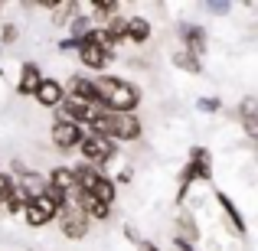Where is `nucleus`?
<instances>
[{
	"instance_id": "obj_27",
	"label": "nucleus",
	"mask_w": 258,
	"mask_h": 251,
	"mask_svg": "<svg viewBox=\"0 0 258 251\" xmlns=\"http://www.w3.org/2000/svg\"><path fill=\"white\" fill-rule=\"evenodd\" d=\"M138 251H160L154 241H138Z\"/></svg>"
},
{
	"instance_id": "obj_21",
	"label": "nucleus",
	"mask_w": 258,
	"mask_h": 251,
	"mask_svg": "<svg viewBox=\"0 0 258 251\" xmlns=\"http://www.w3.org/2000/svg\"><path fill=\"white\" fill-rule=\"evenodd\" d=\"M239 114H242V127H245V134L248 137H258V114H255V101L252 98H245L242 101V108H239Z\"/></svg>"
},
{
	"instance_id": "obj_13",
	"label": "nucleus",
	"mask_w": 258,
	"mask_h": 251,
	"mask_svg": "<svg viewBox=\"0 0 258 251\" xmlns=\"http://www.w3.org/2000/svg\"><path fill=\"white\" fill-rule=\"evenodd\" d=\"M39 82H43V72H39L36 62H23V65H20V82H17L20 95H30V98H33V92L39 88Z\"/></svg>"
},
{
	"instance_id": "obj_2",
	"label": "nucleus",
	"mask_w": 258,
	"mask_h": 251,
	"mask_svg": "<svg viewBox=\"0 0 258 251\" xmlns=\"http://www.w3.org/2000/svg\"><path fill=\"white\" fill-rule=\"evenodd\" d=\"M92 134H101L108 140H141L144 127H141L138 114H114V111H105L98 121L92 124Z\"/></svg>"
},
{
	"instance_id": "obj_10",
	"label": "nucleus",
	"mask_w": 258,
	"mask_h": 251,
	"mask_svg": "<svg viewBox=\"0 0 258 251\" xmlns=\"http://www.w3.org/2000/svg\"><path fill=\"white\" fill-rule=\"evenodd\" d=\"M33 98H36L39 108H59V101L66 98L62 82H56V78H46V75H43V82H39V88L33 92Z\"/></svg>"
},
{
	"instance_id": "obj_9",
	"label": "nucleus",
	"mask_w": 258,
	"mask_h": 251,
	"mask_svg": "<svg viewBox=\"0 0 258 251\" xmlns=\"http://www.w3.org/2000/svg\"><path fill=\"white\" fill-rule=\"evenodd\" d=\"M186 166H189V173H193V183H209L213 180V153H209L206 147H193Z\"/></svg>"
},
{
	"instance_id": "obj_6",
	"label": "nucleus",
	"mask_w": 258,
	"mask_h": 251,
	"mask_svg": "<svg viewBox=\"0 0 258 251\" xmlns=\"http://www.w3.org/2000/svg\"><path fill=\"white\" fill-rule=\"evenodd\" d=\"M82 137H85L82 127L69 124V121H62V118L49 127V140H52V147H59V150H76V147L82 144Z\"/></svg>"
},
{
	"instance_id": "obj_4",
	"label": "nucleus",
	"mask_w": 258,
	"mask_h": 251,
	"mask_svg": "<svg viewBox=\"0 0 258 251\" xmlns=\"http://www.w3.org/2000/svg\"><path fill=\"white\" fill-rule=\"evenodd\" d=\"M79 150H82L85 163H92V166L101 170L105 163H111V160H114V153H118V144H114V140H108V137H101V134L85 131V137H82V144H79Z\"/></svg>"
},
{
	"instance_id": "obj_14",
	"label": "nucleus",
	"mask_w": 258,
	"mask_h": 251,
	"mask_svg": "<svg viewBox=\"0 0 258 251\" xmlns=\"http://www.w3.org/2000/svg\"><path fill=\"white\" fill-rule=\"evenodd\" d=\"M82 7L76 0H59V4H49V17H52V26H69L72 20L79 17Z\"/></svg>"
},
{
	"instance_id": "obj_23",
	"label": "nucleus",
	"mask_w": 258,
	"mask_h": 251,
	"mask_svg": "<svg viewBox=\"0 0 258 251\" xmlns=\"http://www.w3.org/2000/svg\"><path fill=\"white\" fill-rule=\"evenodd\" d=\"M196 108H200L203 114H216L222 108V101L219 98H200V101H196Z\"/></svg>"
},
{
	"instance_id": "obj_15",
	"label": "nucleus",
	"mask_w": 258,
	"mask_h": 251,
	"mask_svg": "<svg viewBox=\"0 0 258 251\" xmlns=\"http://www.w3.org/2000/svg\"><path fill=\"white\" fill-rule=\"evenodd\" d=\"M151 20L147 17H127V30H124V39L127 43H147L151 39Z\"/></svg>"
},
{
	"instance_id": "obj_22",
	"label": "nucleus",
	"mask_w": 258,
	"mask_h": 251,
	"mask_svg": "<svg viewBox=\"0 0 258 251\" xmlns=\"http://www.w3.org/2000/svg\"><path fill=\"white\" fill-rule=\"evenodd\" d=\"M173 65H176V69H183V72H189V75H200V72H203V62H200V59L189 56V52H183V49L173 52Z\"/></svg>"
},
{
	"instance_id": "obj_19",
	"label": "nucleus",
	"mask_w": 258,
	"mask_h": 251,
	"mask_svg": "<svg viewBox=\"0 0 258 251\" xmlns=\"http://www.w3.org/2000/svg\"><path fill=\"white\" fill-rule=\"evenodd\" d=\"M196 238H200V228H196V222L189 219V212H180V215H176V241H183V245H193Z\"/></svg>"
},
{
	"instance_id": "obj_20",
	"label": "nucleus",
	"mask_w": 258,
	"mask_h": 251,
	"mask_svg": "<svg viewBox=\"0 0 258 251\" xmlns=\"http://www.w3.org/2000/svg\"><path fill=\"white\" fill-rule=\"evenodd\" d=\"M26 199H30V196H26L23 189L17 186V180H13V189L4 196V206H0V209H4V212H10V215H23V206H26Z\"/></svg>"
},
{
	"instance_id": "obj_3",
	"label": "nucleus",
	"mask_w": 258,
	"mask_h": 251,
	"mask_svg": "<svg viewBox=\"0 0 258 251\" xmlns=\"http://www.w3.org/2000/svg\"><path fill=\"white\" fill-rule=\"evenodd\" d=\"M59 232H62V238L69 241H82L88 235V215L82 212V206H79L76 199H66L62 206H59Z\"/></svg>"
},
{
	"instance_id": "obj_12",
	"label": "nucleus",
	"mask_w": 258,
	"mask_h": 251,
	"mask_svg": "<svg viewBox=\"0 0 258 251\" xmlns=\"http://www.w3.org/2000/svg\"><path fill=\"white\" fill-rule=\"evenodd\" d=\"M62 92H69V98H79V101H98V95H95V82L85 75H72L69 82L62 85Z\"/></svg>"
},
{
	"instance_id": "obj_8",
	"label": "nucleus",
	"mask_w": 258,
	"mask_h": 251,
	"mask_svg": "<svg viewBox=\"0 0 258 251\" xmlns=\"http://www.w3.org/2000/svg\"><path fill=\"white\" fill-rule=\"evenodd\" d=\"M180 39H183V52H189V56H196V59H200L203 52H206V46H209V36H206V30H203L200 23H183L180 26Z\"/></svg>"
},
{
	"instance_id": "obj_26",
	"label": "nucleus",
	"mask_w": 258,
	"mask_h": 251,
	"mask_svg": "<svg viewBox=\"0 0 258 251\" xmlns=\"http://www.w3.org/2000/svg\"><path fill=\"white\" fill-rule=\"evenodd\" d=\"M131 176H134V170H131V166H121V173L114 176L111 183H131Z\"/></svg>"
},
{
	"instance_id": "obj_29",
	"label": "nucleus",
	"mask_w": 258,
	"mask_h": 251,
	"mask_svg": "<svg viewBox=\"0 0 258 251\" xmlns=\"http://www.w3.org/2000/svg\"><path fill=\"white\" fill-rule=\"evenodd\" d=\"M173 251H193V248H189V245H183V241H176V238H173Z\"/></svg>"
},
{
	"instance_id": "obj_7",
	"label": "nucleus",
	"mask_w": 258,
	"mask_h": 251,
	"mask_svg": "<svg viewBox=\"0 0 258 251\" xmlns=\"http://www.w3.org/2000/svg\"><path fill=\"white\" fill-rule=\"evenodd\" d=\"M76 52H79V62L92 72H105L114 59V52L101 49V46H92V43H76Z\"/></svg>"
},
{
	"instance_id": "obj_1",
	"label": "nucleus",
	"mask_w": 258,
	"mask_h": 251,
	"mask_svg": "<svg viewBox=\"0 0 258 251\" xmlns=\"http://www.w3.org/2000/svg\"><path fill=\"white\" fill-rule=\"evenodd\" d=\"M95 82V95H98V105L105 111H114V114H134L141 95L127 78H118V75H98L92 78Z\"/></svg>"
},
{
	"instance_id": "obj_24",
	"label": "nucleus",
	"mask_w": 258,
	"mask_h": 251,
	"mask_svg": "<svg viewBox=\"0 0 258 251\" xmlns=\"http://www.w3.org/2000/svg\"><path fill=\"white\" fill-rule=\"evenodd\" d=\"M13 189V176H7V173H0V206H4V196Z\"/></svg>"
},
{
	"instance_id": "obj_11",
	"label": "nucleus",
	"mask_w": 258,
	"mask_h": 251,
	"mask_svg": "<svg viewBox=\"0 0 258 251\" xmlns=\"http://www.w3.org/2000/svg\"><path fill=\"white\" fill-rule=\"evenodd\" d=\"M46 186L56 189V193H62L66 199H72V196H76V176H72V166H52L49 176H46Z\"/></svg>"
},
{
	"instance_id": "obj_16",
	"label": "nucleus",
	"mask_w": 258,
	"mask_h": 251,
	"mask_svg": "<svg viewBox=\"0 0 258 251\" xmlns=\"http://www.w3.org/2000/svg\"><path fill=\"white\" fill-rule=\"evenodd\" d=\"M216 199H219V206H222V212H226V222L232 225V235H245V222H242V215H239V209H235V202L229 199V193H216Z\"/></svg>"
},
{
	"instance_id": "obj_18",
	"label": "nucleus",
	"mask_w": 258,
	"mask_h": 251,
	"mask_svg": "<svg viewBox=\"0 0 258 251\" xmlns=\"http://www.w3.org/2000/svg\"><path fill=\"white\" fill-rule=\"evenodd\" d=\"M85 196H92V199H95V202H101V206H114V183H111V176L101 173V176H98V183H95V186L88 189Z\"/></svg>"
},
{
	"instance_id": "obj_25",
	"label": "nucleus",
	"mask_w": 258,
	"mask_h": 251,
	"mask_svg": "<svg viewBox=\"0 0 258 251\" xmlns=\"http://www.w3.org/2000/svg\"><path fill=\"white\" fill-rule=\"evenodd\" d=\"M17 36H20V30H17L13 23H7V26H4V43H13Z\"/></svg>"
},
{
	"instance_id": "obj_17",
	"label": "nucleus",
	"mask_w": 258,
	"mask_h": 251,
	"mask_svg": "<svg viewBox=\"0 0 258 251\" xmlns=\"http://www.w3.org/2000/svg\"><path fill=\"white\" fill-rule=\"evenodd\" d=\"M72 176H76V193H88V189L98 183L101 170H98V166H92V163H79L76 170H72Z\"/></svg>"
},
{
	"instance_id": "obj_5",
	"label": "nucleus",
	"mask_w": 258,
	"mask_h": 251,
	"mask_svg": "<svg viewBox=\"0 0 258 251\" xmlns=\"http://www.w3.org/2000/svg\"><path fill=\"white\" fill-rule=\"evenodd\" d=\"M56 215H59V202H52L46 193H39V196H33V199H26V206H23V219H26V225H30V228L49 225Z\"/></svg>"
},
{
	"instance_id": "obj_28",
	"label": "nucleus",
	"mask_w": 258,
	"mask_h": 251,
	"mask_svg": "<svg viewBox=\"0 0 258 251\" xmlns=\"http://www.w3.org/2000/svg\"><path fill=\"white\" fill-rule=\"evenodd\" d=\"M209 10H213V13H226L229 4H209Z\"/></svg>"
}]
</instances>
